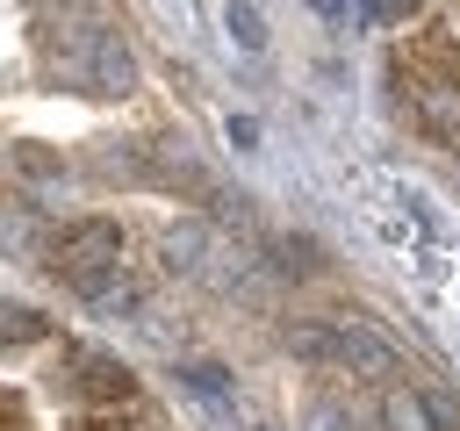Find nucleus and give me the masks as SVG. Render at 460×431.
I'll return each mask as SVG.
<instances>
[{
	"instance_id": "nucleus-16",
	"label": "nucleus",
	"mask_w": 460,
	"mask_h": 431,
	"mask_svg": "<svg viewBox=\"0 0 460 431\" xmlns=\"http://www.w3.org/2000/svg\"><path fill=\"white\" fill-rule=\"evenodd\" d=\"M14 158H22V165H29V172H58V158H50V151H36V144H22V151H14Z\"/></svg>"
},
{
	"instance_id": "nucleus-15",
	"label": "nucleus",
	"mask_w": 460,
	"mask_h": 431,
	"mask_svg": "<svg viewBox=\"0 0 460 431\" xmlns=\"http://www.w3.org/2000/svg\"><path fill=\"white\" fill-rule=\"evenodd\" d=\"M230 144L252 151V144H259V122H252V115H230Z\"/></svg>"
},
{
	"instance_id": "nucleus-8",
	"label": "nucleus",
	"mask_w": 460,
	"mask_h": 431,
	"mask_svg": "<svg viewBox=\"0 0 460 431\" xmlns=\"http://www.w3.org/2000/svg\"><path fill=\"white\" fill-rule=\"evenodd\" d=\"M50 338V316L29 309V302H0V345H43Z\"/></svg>"
},
{
	"instance_id": "nucleus-4",
	"label": "nucleus",
	"mask_w": 460,
	"mask_h": 431,
	"mask_svg": "<svg viewBox=\"0 0 460 431\" xmlns=\"http://www.w3.org/2000/svg\"><path fill=\"white\" fill-rule=\"evenodd\" d=\"M58 388L86 409H115V402H137V381L129 366H115L108 352H86V345H65L58 352Z\"/></svg>"
},
{
	"instance_id": "nucleus-17",
	"label": "nucleus",
	"mask_w": 460,
	"mask_h": 431,
	"mask_svg": "<svg viewBox=\"0 0 460 431\" xmlns=\"http://www.w3.org/2000/svg\"><path fill=\"white\" fill-rule=\"evenodd\" d=\"M410 14H424V0H388V22H410Z\"/></svg>"
},
{
	"instance_id": "nucleus-3",
	"label": "nucleus",
	"mask_w": 460,
	"mask_h": 431,
	"mask_svg": "<svg viewBox=\"0 0 460 431\" xmlns=\"http://www.w3.org/2000/svg\"><path fill=\"white\" fill-rule=\"evenodd\" d=\"M122 251H129V244H122V223H108V216H79V223L50 230V244H43V266L86 295L93 280H108V273L122 266Z\"/></svg>"
},
{
	"instance_id": "nucleus-6",
	"label": "nucleus",
	"mask_w": 460,
	"mask_h": 431,
	"mask_svg": "<svg viewBox=\"0 0 460 431\" xmlns=\"http://www.w3.org/2000/svg\"><path fill=\"white\" fill-rule=\"evenodd\" d=\"M381 431H460V402H453V395H431V388L388 381V395H381Z\"/></svg>"
},
{
	"instance_id": "nucleus-5",
	"label": "nucleus",
	"mask_w": 460,
	"mask_h": 431,
	"mask_svg": "<svg viewBox=\"0 0 460 431\" xmlns=\"http://www.w3.org/2000/svg\"><path fill=\"white\" fill-rule=\"evenodd\" d=\"M388 79L402 86L410 122H417L431 144H460V79H417V72H402V65H388Z\"/></svg>"
},
{
	"instance_id": "nucleus-10",
	"label": "nucleus",
	"mask_w": 460,
	"mask_h": 431,
	"mask_svg": "<svg viewBox=\"0 0 460 431\" xmlns=\"http://www.w3.org/2000/svg\"><path fill=\"white\" fill-rule=\"evenodd\" d=\"M223 29H230V43H237V50H266V22H259V7H252V0H230Z\"/></svg>"
},
{
	"instance_id": "nucleus-9",
	"label": "nucleus",
	"mask_w": 460,
	"mask_h": 431,
	"mask_svg": "<svg viewBox=\"0 0 460 431\" xmlns=\"http://www.w3.org/2000/svg\"><path fill=\"white\" fill-rule=\"evenodd\" d=\"M158 251H165V273H194L201 251H208V230H201V223H180V230H165Z\"/></svg>"
},
{
	"instance_id": "nucleus-14",
	"label": "nucleus",
	"mask_w": 460,
	"mask_h": 431,
	"mask_svg": "<svg viewBox=\"0 0 460 431\" xmlns=\"http://www.w3.org/2000/svg\"><path fill=\"white\" fill-rule=\"evenodd\" d=\"M0 431H29V417H22V395H7V388H0Z\"/></svg>"
},
{
	"instance_id": "nucleus-1",
	"label": "nucleus",
	"mask_w": 460,
	"mask_h": 431,
	"mask_svg": "<svg viewBox=\"0 0 460 431\" xmlns=\"http://www.w3.org/2000/svg\"><path fill=\"white\" fill-rule=\"evenodd\" d=\"M288 352L309 359V366L359 374V381H402V352H395V338H381V330L359 323V316H338V323H295V330H288Z\"/></svg>"
},
{
	"instance_id": "nucleus-11",
	"label": "nucleus",
	"mask_w": 460,
	"mask_h": 431,
	"mask_svg": "<svg viewBox=\"0 0 460 431\" xmlns=\"http://www.w3.org/2000/svg\"><path fill=\"white\" fill-rule=\"evenodd\" d=\"M273 251H280V266H288V273H323V259H316V244H309V237H280Z\"/></svg>"
},
{
	"instance_id": "nucleus-13",
	"label": "nucleus",
	"mask_w": 460,
	"mask_h": 431,
	"mask_svg": "<svg viewBox=\"0 0 460 431\" xmlns=\"http://www.w3.org/2000/svg\"><path fill=\"white\" fill-rule=\"evenodd\" d=\"M180 374H187V381H194L201 395H223V366H208V359H194V366H180Z\"/></svg>"
},
{
	"instance_id": "nucleus-2",
	"label": "nucleus",
	"mask_w": 460,
	"mask_h": 431,
	"mask_svg": "<svg viewBox=\"0 0 460 431\" xmlns=\"http://www.w3.org/2000/svg\"><path fill=\"white\" fill-rule=\"evenodd\" d=\"M50 65L79 86V93H101V101H129L137 93V50L122 43V29H72L65 43H50Z\"/></svg>"
},
{
	"instance_id": "nucleus-12",
	"label": "nucleus",
	"mask_w": 460,
	"mask_h": 431,
	"mask_svg": "<svg viewBox=\"0 0 460 431\" xmlns=\"http://www.w3.org/2000/svg\"><path fill=\"white\" fill-rule=\"evenodd\" d=\"M72 431H158V424H151V417H129V424H122V402H115V409H93V417H79Z\"/></svg>"
},
{
	"instance_id": "nucleus-18",
	"label": "nucleus",
	"mask_w": 460,
	"mask_h": 431,
	"mask_svg": "<svg viewBox=\"0 0 460 431\" xmlns=\"http://www.w3.org/2000/svg\"><path fill=\"white\" fill-rule=\"evenodd\" d=\"M309 7H316V14H331V22H338V14H352V0H309Z\"/></svg>"
},
{
	"instance_id": "nucleus-7",
	"label": "nucleus",
	"mask_w": 460,
	"mask_h": 431,
	"mask_svg": "<svg viewBox=\"0 0 460 431\" xmlns=\"http://www.w3.org/2000/svg\"><path fill=\"white\" fill-rule=\"evenodd\" d=\"M86 302H93V309H101V316H129V309H137V302H144V280H137V273H122V266H115V273H108V280H93V287H86Z\"/></svg>"
}]
</instances>
